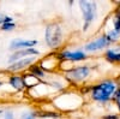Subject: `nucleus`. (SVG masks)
Instances as JSON below:
<instances>
[{
    "label": "nucleus",
    "instance_id": "nucleus-1",
    "mask_svg": "<svg viewBox=\"0 0 120 119\" xmlns=\"http://www.w3.org/2000/svg\"><path fill=\"white\" fill-rule=\"evenodd\" d=\"M45 42L48 48L56 49L63 42V28L59 23L52 22L45 29Z\"/></svg>",
    "mask_w": 120,
    "mask_h": 119
},
{
    "label": "nucleus",
    "instance_id": "nucleus-2",
    "mask_svg": "<svg viewBox=\"0 0 120 119\" xmlns=\"http://www.w3.org/2000/svg\"><path fill=\"white\" fill-rule=\"evenodd\" d=\"M116 92V87L113 82H102L95 87H93L91 89V97L94 101L97 102H105L107 100L111 99V96Z\"/></svg>",
    "mask_w": 120,
    "mask_h": 119
},
{
    "label": "nucleus",
    "instance_id": "nucleus-3",
    "mask_svg": "<svg viewBox=\"0 0 120 119\" xmlns=\"http://www.w3.org/2000/svg\"><path fill=\"white\" fill-rule=\"evenodd\" d=\"M79 7L82 10L83 13V19H84V24H83V30L86 31L90 24L93 23L94 18L96 16V3L95 1H79L78 3Z\"/></svg>",
    "mask_w": 120,
    "mask_h": 119
},
{
    "label": "nucleus",
    "instance_id": "nucleus-4",
    "mask_svg": "<svg viewBox=\"0 0 120 119\" xmlns=\"http://www.w3.org/2000/svg\"><path fill=\"white\" fill-rule=\"evenodd\" d=\"M36 63V57H29V58H24L21 59L13 64L7 65L5 72L6 73H24L29 70V67L31 66L33 64Z\"/></svg>",
    "mask_w": 120,
    "mask_h": 119
},
{
    "label": "nucleus",
    "instance_id": "nucleus-5",
    "mask_svg": "<svg viewBox=\"0 0 120 119\" xmlns=\"http://www.w3.org/2000/svg\"><path fill=\"white\" fill-rule=\"evenodd\" d=\"M37 45H38V41H37V40L16 37V38L11 40V42L8 43V51L12 53V52H16V51L25 49V48H36Z\"/></svg>",
    "mask_w": 120,
    "mask_h": 119
},
{
    "label": "nucleus",
    "instance_id": "nucleus-6",
    "mask_svg": "<svg viewBox=\"0 0 120 119\" xmlns=\"http://www.w3.org/2000/svg\"><path fill=\"white\" fill-rule=\"evenodd\" d=\"M41 54V52L38 51L37 48H25V49H21V51H16V52H12L11 54L8 55V65L10 64H13L21 59H24V58H29V57H38Z\"/></svg>",
    "mask_w": 120,
    "mask_h": 119
},
{
    "label": "nucleus",
    "instance_id": "nucleus-7",
    "mask_svg": "<svg viewBox=\"0 0 120 119\" xmlns=\"http://www.w3.org/2000/svg\"><path fill=\"white\" fill-rule=\"evenodd\" d=\"M6 83L16 93H24L26 90L25 85H24V81H23V76L21 73H7Z\"/></svg>",
    "mask_w": 120,
    "mask_h": 119
},
{
    "label": "nucleus",
    "instance_id": "nucleus-8",
    "mask_svg": "<svg viewBox=\"0 0 120 119\" xmlns=\"http://www.w3.org/2000/svg\"><path fill=\"white\" fill-rule=\"evenodd\" d=\"M89 75H90V69L88 66L83 65V66H77V67L70 69L66 73V77L68 79L79 82V81H84Z\"/></svg>",
    "mask_w": 120,
    "mask_h": 119
},
{
    "label": "nucleus",
    "instance_id": "nucleus-9",
    "mask_svg": "<svg viewBox=\"0 0 120 119\" xmlns=\"http://www.w3.org/2000/svg\"><path fill=\"white\" fill-rule=\"evenodd\" d=\"M85 58L86 54L83 51H61L56 54V59L67 61H82Z\"/></svg>",
    "mask_w": 120,
    "mask_h": 119
},
{
    "label": "nucleus",
    "instance_id": "nucleus-10",
    "mask_svg": "<svg viewBox=\"0 0 120 119\" xmlns=\"http://www.w3.org/2000/svg\"><path fill=\"white\" fill-rule=\"evenodd\" d=\"M109 43L108 38L106 36H102L100 38H96V40H93V41L88 42L85 46H84V49L86 52H95V51H100V49H103L106 48Z\"/></svg>",
    "mask_w": 120,
    "mask_h": 119
},
{
    "label": "nucleus",
    "instance_id": "nucleus-11",
    "mask_svg": "<svg viewBox=\"0 0 120 119\" xmlns=\"http://www.w3.org/2000/svg\"><path fill=\"white\" fill-rule=\"evenodd\" d=\"M23 76V81H24V85H25V89L26 90H30V89H33L35 88L36 85H38L40 83H41L42 81L40 78H37L36 76H34L33 73H30V72H24L22 73ZM25 90V92H26Z\"/></svg>",
    "mask_w": 120,
    "mask_h": 119
},
{
    "label": "nucleus",
    "instance_id": "nucleus-12",
    "mask_svg": "<svg viewBox=\"0 0 120 119\" xmlns=\"http://www.w3.org/2000/svg\"><path fill=\"white\" fill-rule=\"evenodd\" d=\"M28 72H30V73H33L34 76H36L37 78H40L42 82H45V78H46V72L42 70V67L40 66V64L36 61L35 64H33L31 66L29 67V70H28Z\"/></svg>",
    "mask_w": 120,
    "mask_h": 119
},
{
    "label": "nucleus",
    "instance_id": "nucleus-13",
    "mask_svg": "<svg viewBox=\"0 0 120 119\" xmlns=\"http://www.w3.org/2000/svg\"><path fill=\"white\" fill-rule=\"evenodd\" d=\"M16 28H17L16 22L15 23H5V24H3L1 27H0V31H3V33H12V31H15Z\"/></svg>",
    "mask_w": 120,
    "mask_h": 119
},
{
    "label": "nucleus",
    "instance_id": "nucleus-14",
    "mask_svg": "<svg viewBox=\"0 0 120 119\" xmlns=\"http://www.w3.org/2000/svg\"><path fill=\"white\" fill-rule=\"evenodd\" d=\"M3 119H16V115H15V112L12 110H5L4 114H3Z\"/></svg>",
    "mask_w": 120,
    "mask_h": 119
},
{
    "label": "nucleus",
    "instance_id": "nucleus-15",
    "mask_svg": "<svg viewBox=\"0 0 120 119\" xmlns=\"http://www.w3.org/2000/svg\"><path fill=\"white\" fill-rule=\"evenodd\" d=\"M21 119H36L34 112H23L21 115Z\"/></svg>",
    "mask_w": 120,
    "mask_h": 119
},
{
    "label": "nucleus",
    "instance_id": "nucleus-16",
    "mask_svg": "<svg viewBox=\"0 0 120 119\" xmlns=\"http://www.w3.org/2000/svg\"><path fill=\"white\" fill-rule=\"evenodd\" d=\"M114 28L116 31H120V15H116L114 18Z\"/></svg>",
    "mask_w": 120,
    "mask_h": 119
},
{
    "label": "nucleus",
    "instance_id": "nucleus-17",
    "mask_svg": "<svg viewBox=\"0 0 120 119\" xmlns=\"http://www.w3.org/2000/svg\"><path fill=\"white\" fill-rule=\"evenodd\" d=\"M6 16H7V13H3V12H0V27H1V25L5 23Z\"/></svg>",
    "mask_w": 120,
    "mask_h": 119
},
{
    "label": "nucleus",
    "instance_id": "nucleus-18",
    "mask_svg": "<svg viewBox=\"0 0 120 119\" xmlns=\"http://www.w3.org/2000/svg\"><path fill=\"white\" fill-rule=\"evenodd\" d=\"M102 119H118L116 115H103Z\"/></svg>",
    "mask_w": 120,
    "mask_h": 119
},
{
    "label": "nucleus",
    "instance_id": "nucleus-19",
    "mask_svg": "<svg viewBox=\"0 0 120 119\" xmlns=\"http://www.w3.org/2000/svg\"><path fill=\"white\" fill-rule=\"evenodd\" d=\"M114 61H120V53H115V59Z\"/></svg>",
    "mask_w": 120,
    "mask_h": 119
},
{
    "label": "nucleus",
    "instance_id": "nucleus-20",
    "mask_svg": "<svg viewBox=\"0 0 120 119\" xmlns=\"http://www.w3.org/2000/svg\"><path fill=\"white\" fill-rule=\"evenodd\" d=\"M4 84H5V81L3 78H0V89H1L3 87H4Z\"/></svg>",
    "mask_w": 120,
    "mask_h": 119
},
{
    "label": "nucleus",
    "instance_id": "nucleus-21",
    "mask_svg": "<svg viewBox=\"0 0 120 119\" xmlns=\"http://www.w3.org/2000/svg\"><path fill=\"white\" fill-rule=\"evenodd\" d=\"M4 112H5V110H0V114H4Z\"/></svg>",
    "mask_w": 120,
    "mask_h": 119
}]
</instances>
